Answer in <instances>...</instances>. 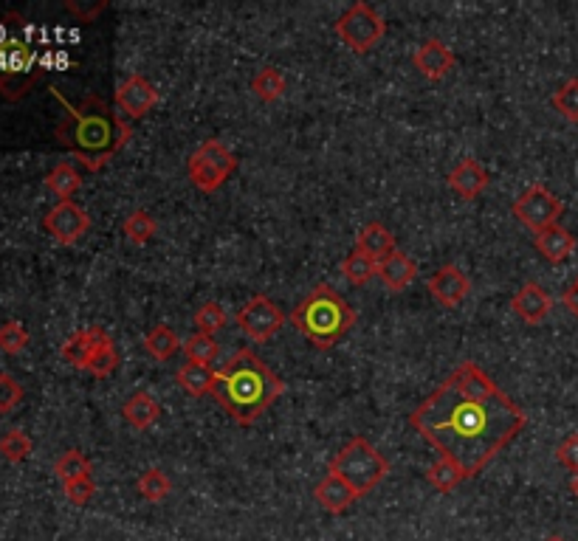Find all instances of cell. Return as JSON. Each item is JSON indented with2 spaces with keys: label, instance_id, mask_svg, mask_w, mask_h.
<instances>
[{
  "label": "cell",
  "instance_id": "cell-4",
  "mask_svg": "<svg viewBox=\"0 0 578 541\" xmlns=\"http://www.w3.org/2000/svg\"><path fill=\"white\" fill-rule=\"evenodd\" d=\"M291 325L297 327L316 350H330L336 347V341H342L353 330L356 310L344 302V296L333 285L322 282L291 313Z\"/></svg>",
  "mask_w": 578,
  "mask_h": 541
},
{
  "label": "cell",
  "instance_id": "cell-36",
  "mask_svg": "<svg viewBox=\"0 0 578 541\" xmlns=\"http://www.w3.org/2000/svg\"><path fill=\"white\" fill-rule=\"evenodd\" d=\"M184 353H187L189 361L209 367V364L218 358V341L212 339V336H206V333H192V336L184 341Z\"/></svg>",
  "mask_w": 578,
  "mask_h": 541
},
{
  "label": "cell",
  "instance_id": "cell-11",
  "mask_svg": "<svg viewBox=\"0 0 578 541\" xmlns=\"http://www.w3.org/2000/svg\"><path fill=\"white\" fill-rule=\"evenodd\" d=\"M43 226L60 246H74L91 229V217L79 203L60 201L43 217Z\"/></svg>",
  "mask_w": 578,
  "mask_h": 541
},
{
  "label": "cell",
  "instance_id": "cell-41",
  "mask_svg": "<svg viewBox=\"0 0 578 541\" xmlns=\"http://www.w3.org/2000/svg\"><path fill=\"white\" fill-rule=\"evenodd\" d=\"M564 305H567V310L578 319V279L564 291Z\"/></svg>",
  "mask_w": 578,
  "mask_h": 541
},
{
  "label": "cell",
  "instance_id": "cell-16",
  "mask_svg": "<svg viewBox=\"0 0 578 541\" xmlns=\"http://www.w3.org/2000/svg\"><path fill=\"white\" fill-rule=\"evenodd\" d=\"M491 181V175L477 158H463L452 172H449V186L463 198V201H474L485 192V186Z\"/></svg>",
  "mask_w": 578,
  "mask_h": 541
},
{
  "label": "cell",
  "instance_id": "cell-5",
  "mask_svg": "<svg viewBox=\"0 0 578 541\" xmlns=\"http://www.w3.org/2000/svg\"><path fill=\"white\" fill-rule=\"evenodd\" d=\"M43 74H46L43 60L26 37L20 34L0 37V96L6 102H20L23 96H29Z\"/></svg>",
  "mask_w": 578,
  "mask_h": 541
},
{
  "label": "cell",
  "instance_id": "cell-25",
  "mask_svg": "<svg viewBox=\"0 0 578 541\" xmlns=\"http://www.w3.org/2000/svg\"><path fill=\"white\" fill-rule=\"evenodd\" d=\"M181 347H184V344H181L178 333H175L170 325L153 327V330L144 336V353L150 358H156V361H167V358L175 356Z\"/></svg>",
  "mask_w": 578,
  "mask_h": 541
},
{
  "label": "cell",
  "instance_id": "cell-2",
  "mask_svg": "<svg viewBox=\"0 0 578 541\" xmlns=\"http://www.w3.org/2000/svg\"><path fill=\"white\" fill-rule=\"evenodd\" d=\"M51 93L65 108V119L57 124V141L65 150H71L88 172L102 170L133 136V127L125 119L113 116L99 96H88L77 108L57 88Z\"/></svg>",
  "mask_w": 578,
  "mask_h": 541
},
{
  "label": "cell",
  "instance_id": "cell-17",
  "mask_svg": "<svg viewBox=\"0 0 578 541\" xmlns=\"http://www.w3.org/2000/svg\"><path fill=\"white\" fill-rule=\"evenodd\" d=\"M378 277L392 294H398V291H404L418 279V263L407 257L404 251H392L387 260L378 263Z\"/></svg>",
  "mask_w": 578,
  "mask_h": 541
},
{
  "label": "cell",
  "instance_id": "cell-3",
  "mask_svg": "<svg viewBox=\"0 0 578 541\" xmlns=\"http://www.w3.org/2000/svg\"><path fill=\"white\" fill-rule=\"evenodd\" d=\"M285 395V381L277 378L251 350H237L226 367L215 372L212 398L240 426H251Z\"/></svg>",
  "mask_w": 578,
  "mask_h": 541
},
{
  "label": "cell",
  "instance_id": "cell-8",
  "mask_svg": "<svg viewBox=\"0 0 578 541\" xmlns=\"http://www.w3.org/2000/svg\"><path fill=\"white\" fill-rule=\"evenodd\" d=\"M336 34L344 46L356 54H370L387 34V23L384 17L375 12L370 3L356 0L339 20H336Z\"/></svg>",
  "mask_w": 578,
  "mask_h": 541
},
{
  "label": "cell",
  "instance_id": "cell-33",
  "mask_svg": "<svg viewBox=\"0 0 578 541\" xmlns=\"http://www.w3.org/2000/svg\"><path fill=\"white\" fill-rule=\"evenodd\" d=\"M29 454H32V437L26 432L9 429V432L0 437V457H3V460L17 465L23 463V460H29Z\"/></svg>",
  "mask_w": 578,
  "mask_h": 541
},
{
  "label": "cell",
  "instance_id": "cell-28",
  "mask_svg": "<svg viewBox=\"0 0 578 541\" xmlns=\"http://www.w3.org/2000/svg\"><path fill=\"white\" fill-rule=\"evenodd\" d=\"M426 480L432 482L440 494H449V491H454L460 482L466 480V474L460 471V465L454 463V460H449V457H440L438 454V460L429 465V471H426Z\"/></svg>",
  "mask_w": 578,
  "mask_h": 541
},
{
  "label": "cell",
  "instance_id": "cell-38",
  "mask_svg": "<svg viewBox=\"0 0 578 541\" xmlns=\"http://www.w3.org/2000/svg\"><path fill=\"white\" fill-rule=\"evenodd\" d=\"M23 401V387L17 381L15 375L9 372H0V415H9L15 412L17 406Z\"/></svg>",
  "mask_w": 578,
  "mask_h": 541
},
{
  "label": "cell",
  "instance_id": "cell-22",
  "mask_svg": "<svg viewBox=\"0 0 578 541\" xmlns=\"http://www.w3.org/2000/svg\"><path fill=\"white\" fill-rule=\"evenodd\" d=\"M96 336H99V325L77 330L74 336H68L63 344V358L74 367V370H88V361L94 356Z\"/></svg>",
  "mask_w": 578,
  "mask_h": 541
},
{
  "label": "cell",
  "instance_id": "cell-43",
  "mask_svg": "<svg viewBox=\"0 0 578 541\" xmlns=\"http://www.w3.org/2000/svg\"><path fill=\"white\" fill-rule=\"evenodd\" d=\"M547 541H564V539H562V536H550V539H547Z\"/></svg>",
  "mask_w": 578,
  "mask_h": 541
},
{
  "label": "cell",
  "instance_id": "cell-23",
  "mask_svg": "<svg viewBox=\"0 0 578 541\" xmlns=\"http://www.w3.org/2000/svg\"><path fill=\"white\" fill-rule=\"evenodd\" d=\"M175 381H178L181 389H184L187 395H192V398H204V395H212V387H215V370H212V367H204V364H195V361H187L184 367H178Z\"/></svg>",
  "mask_w": 578,
  "mask_h": 541
},
{
  "label": "cell",
  "instance_id": "cell-9",
  "mask_svg": "<svg viewBox=\"0 0 578 541\" xmlns=\"http://www.w3.org/2000/svg\"><path fill=\"white\" fill-rule=\"evenodd\" d=\"M562 215L564 203L542 184L528 186V189L514 201V217L522 223V226H528L533 234L545 232L550 226H556Z\"/></svg>",
  "mask_w": 578,
  "mask_h": 541
},
{
  "label": "cell",
  "instance_id": "cell-29",
  "mask_svg": "<svg viewBox=\"0 0 578 541\" xmlns=\"http://www.w3.org/2000/svg\"><path fill=\"white\" fill-rule=\"evenodd\" d=\"M342 274H344V279L350 282V285L361 288V285H367V282H370L373 277H378V263H375V260H370L367 254H361L359 248H353V251L344 257Z\"/></svg>",
  "mask_w": 578,
  "mask_h": 541
},
{
  "label": "cell",
  "instance_id": "cell-31",
  "mask_svg": "<svg viewBox=\"0 0 578 541\" xmlns=\"http://www.w3.org/2000/svg\"><path fill=\"white\" fill-rule=\"evenodd\" d=\"M139 494L147 499V502H164L167 496L172 494V482L170 477L161 471V468H147L144 474L136 482Z\"/></svg>",
  "mask_w": 578,
  "mask_h": 541
},
{
  "label": "cell",
  "instance_id": "cell-40",
  "mask_svg": "<svg viewBox=\"0 0 578 541\" xmlns=\"http://www.w3.org/2000/svg\"><path fill=\"white\" fill-rule=\"evenodd\" d=\"M556 460H559L567 471L578 474V434L564 437L562 443H559V449H556Z\"/></svg>",
  "mask_w": 578,
  "mask_h": 541
},
{
  "label": "cell",
  "instance_id": "cell-20",
  "mask_svg": "<svg viewBox=\"0 0 578 541\" xmlns=\"http://www.w3.org/2000/svg\"><path fill=\"white\" fill-rule=\"evenodd\" d=\"M356 248H359L361 254H367L370 260H375V263L387 260L392 251H398L392 232L387 226H381V223H367V226L356 234Z\"/></svg>",
  "mask_w": 578,
  "mask_h": 541
},
{
  "label": "cell",
  "instance_id": "cell-1",
  "mask_svg": "<svg viewBox=\"0 0 578 541\" xmlns=\"http://www.w3.org/2000/svg\"><path fill=\"white\" fill-rule=\"evenodd\" d=\"M525 423L528 415L522 406H516L474 361H463L409 415V426L435 446L440 457L460 465L466 480L477 477Z\"/></svg>",
  "mask_w": 578,
  "mask_h": 541
},
{
  "label": "cell",
  "instance_id": "cell-32",
  "mask_svg": "<svg viewBox=\"0 0 578 541\" xmlns=\"http://www.w3.org/2000/svg\"><path fill=\"white\" fill-rule=\"evenodd\" d=\"M122 232H125L127 240H133V243H139V246H147V243L156 237L158 226H156V220L147 215L144 209H136L133 215L125 217Z\"/></svg>",
  "mask_w": 578,
  "mask_h": 541
},
{
  "label": "cell",
  "instance_id": "cell-7",
  "mask_svg": "<svg viewBox=\"0 0 578 541\" xmlns=\"http://www.w3.org/2000/svg\"><path fill=\"white\" fill-rule=\"evenodd\" d=\"M237 170V155L218 139H206L195 153L189 155L187 172L192 186L204 195H215L220 186Z\"/></svg>",
  "mask_w": 578,
  "mask_h": 541
},
{
  "label": "cell",
  "instance_id": "cell-12",
  "mask_svg": "<svg viewBox=\"0 0 578 541\" xmlns=\"http://www.w3.org/2000/svg\"><path fill=\"white\" fill-rule=\"evenodd\" d=\"M113 102H116V108L122 110L127 119H141V116H147L158 105V91L150 79L133 74L125 82H119V88L113 93Z\"/></svg>",
  "mask_w": 578,
  "mask_h": 541
},
{
  "label": "cell",
  "instance_id": "cell-37",
  "mask_svg": "<svg viewBox=\"0 0 578 541\" xmlns=\"http://www.w3.org/2000/svg\"><path fill=\"white\" fill-rule=\"evenodd\" d=\"M29 330L20 325V322H6L0 325V350L9 353V356H17L29 347Z\"/></svg>",
  "mask_w": 578,
  "mask_h": 541
},
{
  "label": "cell",
  "instance_id": "cell-34",
  "mask_svg": "<svg viewBox=\"0 0 578 541\" xmlns=\"http://www.w3.org/2000/svg\"><path fill=\"white\" fill-rule=\"evenodd\" d=\"M192 322H195V333L215 336V333H220V330L226 327L229 316H226L223 305H218V302H206V305H201V308L195 310Z\"/></svg>",
  "mask_w": 578,
  "mask_h": 541
},
{
  "label": "cell",
  "instance_id": "cell-14",
  "mask_svg": "<svg viewBox=\"0 0 578 541\" xmlns=\"http://www.w3.org/2000/svg\"><path fill=\"white\" fill-rule=\"evenodd\" d=\"M471 282L457 265H443L429 277V294L438 299L443 308H457L469 296Z\"/></svg>",
  "mask_w": 578,
  "mask_h": 541
},
{
  "label": "cell",
  "instance_id": "cell-39",
  "mask_svg": "<svg viewBox=\"0 0 578 541\" xmlns=\"http://www.w3.org/2000/svg\"><path fill=\"white\" fill-rule=\"evenodd\" d=\"M63 491H65V496H68V502H71V505L82 508V505H88L96 494L94 477H88V480H77V482H65Z\"/></svg>",
  "mask_w": 578,
  "mask_h": 541
},
{
  "label": "cell",
  "instance_id": "cell-26",
  "mask_svg": "<svg viewBox=\"0 0 578 541\" xmlns=\"http://www.w3.org/2000/svg\"><path fill=\"white\" fill-rule=\"evenodd\" d=\"M46 186L54 192V195H57V198H60V201H71V198H74V192L82 186V175H79V170L74 167V164L63 161V164H57L54 170L48 172Z\"/></svg>",
  "mask_w": 578,
  "mask_h": 541
},
{
  "label": "cell",
  "instance_id": "cell-35",
  "mask_svg": "<svg viewBox=\"0 0 578 541\" xmlns=\"http://www.w3.org/2000/svg\"><path fill=\"white\" fill-rule=\"evenodd\" d=\"M550 105L556 113H562V119L578 124V77L567 79L562 88L553 93Z\"/></svg>",
  "mask_w": 578,
  "mask_h": 541
},
{
  "label": "cell",
  "instance_id": "cell-18",
  "mask_svg": "<svg viewBox=\"0 0 578 541\" xmlns=\"http://www.w3.org/2000/svg\"><path fill=\"white\" fill-rule=\"evenodd\" d=\"M313 496H316V502H319L328 513H344L356 499H359V494H356L342 477H336V474H330V471L322 477V480L316 482Z\"/></svg>",
  "mask_w": 578,
  "mask_h": 541
},
{
  "label": "cell",
  "instance_id": "cell-6",
  "mask_svg": "<svg viewBox=\"0 0 578 541\" xmlns=\"http://www.w3.org/2000/svg\"><path fill=\"white\" fill-rule=\"evenodd\" d=\"M330 474L342 477L359 496H367L390 474V463L367 437H353L328 465Z\"/></svg>",
  "mask_w": 578,
  "mask_h": 541
},
{
  "label": "cell",
  "instance_id": "cell-30",
  "mask_svg": "<svg viewBox=\"0 0 578 541\" xmlns=\"http://www.w3.org/2000/svg\"><path fill=\"white\" fill-rule=\"evenodd\" d=\"M54 474L60 477V482H77L88 480L91 477V460L77 449H68L65 454H60V460L54 463Z\"/></svg>",
  "mask_w": 578,
  "mask_h": 541
},
{
  "label": "cell",
  "instance_id": "cell-10",
  "mask_svg": "<svg viewBox=\"0 0 578 541\" xmlns=\"http://www.w3.org/2000/svg\"><path fill=\"white\" fill-rule=\"evenodd\" d=\"M285 325V313L280 310L277 302H271L268 296H254L249 305H243L237 313V327L246 333V339L254 344H266L268 339H274Z\"/></svg>",
  "mask_w": 578,
  "mask_h": 541
},
{
  "label": "cell",
  "instance_id": "cell-27",
  "mask_svg": "<svg viewBox=\"0 0 578 541\" xmlns=\"http://www.w3.org/2000/svg\"><path fill=\"white\" fill-rule=\"evenodd\" d=\"M251 93L260 99V102H277L282 99V93H285V77L280 74V68H274V65H268V68H260L254 79H251Z\"/></svg>",
  "mask_w": 578,
  "mask_h": 541
},
{
  "label": "cell",
  "instance_id": "cell-13",
  "mask_svg": "<svg viewBox=\"0 0 578 541\" xmlns=\"http://www.w3.org/2000/svg\"><path fill=\"white\" fill-rule=\"evenodd\" d=\"M412 62H415L421 77H426L429 82H440L443 77H449V71H452L457 60H454L452 48L446 46L443 40L429 37V40H423L421 46H418Z\"/></svg>",
  "mask_w": 578,
  "mask_h": 541
},
{
  "label": "cell",
  "instance_id": "cell-24",
  "mask_svg": "<svg viewBox=\"0 0 578 541\" xmlns=\"http://www.w3.org/2000/svg\"><path fill=\"white\" fill-rule=\"evenodd\" d=\"M119 367V350H116V344L110 339V333L105 327H99V336H96V347H94V356L88 361V370L94 378H108L110 372H116Z\"/></svg>",
  "mask_w": 578,
  "mask_h": 541
},
{
  "label": "cell",
  "instance_id": "cell-42",
  "mask_svg": "<svg viewBox=\"0 0 578 541\" xmlns=\"http://www.w3.org/2000/svg\"><path fill=\"white\" fill-rule=\"evenodd\" d=\"M570 491H573V496L578 499V474H573V480H570Z\"/></svg>",
  "mask_w": 578,
  "mask_h": 541
},
{
  "label": "cell",
  "instance_id": "cell-21",
  "mask_svg": "<svg viewBox=\"0 0 578 541\" xmlns=\"http://www.w3.org/2000/svg\"><path fill=\"white\" fill-rule=\"evenodd\" d=\"M122 418L133 429L144 432V429H150L161 418V406H158V401L150 392H133L125 401V406H122Z\"/></svg>",
  "mask_w": 578,
  "mask_h": 541
},
{
  "label": "cell",
  "instance_id": "cell-19",
  "mask_svg": "<svg viewBox=\"0 0 578 541\" xmlns=\"http://www.w3.org/2000/svg\"><path fill=\"white\" fill-rule=\"evenodd\" d=\"M533 246L539 248V254L545 257L547 263L559 265L576 251V237L556 223V226H550L545 232L533 234Z\"/></svg>",
  "mask_w": 578,
  "mask_h": 541
},
{
  "label": "cell",
  "instance_id": "cell-15",
  "mask_svg": "<svg viewBox=\"0 0 578 541\" xmlns=\"http://www.w3.org/2000/svg\"><path fill=\"white\" fill-rule=\"evenodd\" d=\"M511 310H514L525 325H539V322H545L547 316H550L553 299H550V294H547L539 282H525V285L516 291L514 299H511Z\"/></svg>",
  "mask_w": 578,
  "mask_h": 541
}]
</instances>
